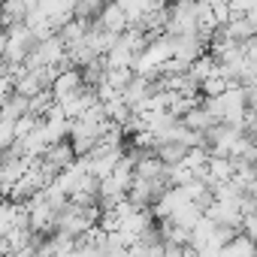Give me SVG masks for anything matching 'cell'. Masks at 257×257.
<instances>
[{"label": "cell", "mask_w": 257, "mask_h": 257, "mask_svg": "<svg viewBox=\"0 0 257 257\" xmlns=\"http://www.w3.org/2000/svg\"><path fill=\"white\" fill-rule=\"evenodd\" d=\"M94 25H97L100 31L112 34V37H118V34H124V31H127V19H124V13L112 4V0H106V7L100 10V16L94 19Z\"/></svg>", "instance_id": "cell-5"}, {"label": "cell", "mask_w": 257, "mask_h": 257, "mask_svg": "<svg viewBox=\"0 0 257 257\" xmlns=\"http://www.w3.org/2000/svg\"><path fill=\"white\" fill-rule=\"evenodd\" d=\"M215 58L209 55V52H203L200 58H194L191 64H188V76H191V82H197V88H200V82H206L209 76H215Z\"/></svg>", "instance_id": "cell-10"}, {"label": "cell", "mask_w": 257, "mask_h": 257, "mask_svg": "<svg viewBox=\"0 0 257 257\" xmlns=\"http://www.w3.org/2000/svg\"><path fill=\"white\" fill-rule=\"evenodd\" d=\"M103 7H106V0H73V19L94 22Z\"/></svg>", "instance_id": "cell-11"}, {"label": "cell", "mask_w": 257, "mask_h": 257, "mask_svg": "<svg viewBox=\"0 0 257 257\" xmlns=\"http://www.w3.org/2000/svg\"><path fill=\"white\" fill-rule=\"evenodd\" d=\"M170 49H173V58L188 67L194 58H200L206 52V43L197 34H185V37H170Z\"/></svg>", "instance_id": "cell-4"}, {"label": "cell", "mask_w": 257, "mask_h": 257, "mask_svg": "<svg viewBox=\"0 0 257 257\" xmlns=\"http://www.w3.org/2000/svg\"><path fill=\"white\" fill-rule=\"evenodd\" d=\"M233 85H236V82L224 79V76H221V73L215 70V76H209L206 82H200V88H197V91H200V94H203V97L209 100V97H218L221 91H227V88H233Z\"/></svg>", "instance_id": "cell-12"}, {"label": "cell", "mask_w": 257, "mask_h": 257, "mask_svg": "<svg viewBox=\"0 0 257 257\" xmlns=\"http://www.w3.org/2000/svg\"><path fill=\"white\" fill-rule=\"evenodd\" d=\"M215 257H254V239H248V236H242V233H233V236L215 251Z\"/></svg>", "instance_id": "cell-6"}, {"label": "cell", "mask_w": 257, "mask_h": 257, "mask_svg": "<svg viewBox=\"0 0 257 257\" xmlns=\"http://www.w3.org/2000/svg\"><path fill=\"white\" fill-rule=\"evenodd\" d=\"M179 121H182V124L188 127V131H194V134H200V137H203V134L209 131V127H212V124H215V118H212V115L206 112V106H203V103H197V106H191V109H188V112H185V115H182Z\"/></svg>", "instance_id": "cell-7"}, {"label": "cell", "mask_w": 257, "mask_h": 257, "mask_svg": "<svg viewBox=\"0 0 257 257\" xmlns=\"http://www.w3.org/2000/svg\"><path fill=\"white\" fill-rule=\"evenodd\" d=\"M200 218H203V209H200L197 203H182V206H176V209H173V215H170L167 221H173V224H176V227H182V230H191Z\"/></svg>", "instance_id": "cell-8"}, {"label": "cell", "mask_w": 257, "mask_h": 257, "mask_svg": "<svg viewBox=\"0 0 257 257\" xmlns=\"http://www.w3.org/2000/svg\"><path fill=\"white\" fill-rule=\"evenodd\" d=\"M82 88H85V82H82V73H79L76 67L61 70V73L52 79V85H49V91H52V100H55V103H61V100L73 97V94H76V91H82Z\"/></svg>", "instance_id": "cell-2"}, {"label": "cell", "mask_w": 257, "mask_h": 257, "mask_svg": "<svg viewBox=\"0 0 257 257\" xmlns=\"http://www.w3.org/2000/svg\"><path fill=\"white\" fill-rule=\"evenodd\" d=\"M203 106H206V112H209L218 124H230V127H236V131H239V121H242L245 109H248V106H245V94H242L239 85L221 91L218 97H209Z\"/></svg>", "instance_id": "cell-1"}, {"label": "cell", "mask_w": 257, "mask_h": 257, "mask_svg": "<svg viewBox=\"0 0 257 257\" xmlns=\"http://www.w3.org/2000/svg\"><path fill=\"white\" fill-rule=\"evenodd\" d=\"M40 131H43V137H46L49 146H52V143H64V140H67V131H70V118H67L58 106H52V109L40 118Z\"/></svg>", "instance_id": "cell-3"}, {"label": "cell", "mask_w": 257, "mask_h": 257, "mask_svg": "<svg viewBox=\"0 0 257 257\" xmlns=\"http://www.w3.org/2000/svg\"><path fill=\"white\" fill-rule=\"evenodd\" d=\"M22 115H28V97H22V94L10 91L4 100H0V118L16 121V118H22Z\"/></svg>", "instance_id": "cell-9"}]
</instances>
